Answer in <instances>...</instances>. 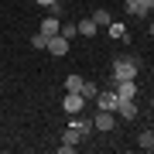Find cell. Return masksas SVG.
Here are the masks:
<instances>
[{"label":"cell","instance_id":"13","mask_svg":"<svg viewBox=\"0 0 154 154\" xmlns=\"http://www.w3.org/2000/svg\"><path fill=\"white\" fill-rule=\"evenodd\" d=\"M123 11L130 14V17H147V11L140 7V0H127V4H123Z\"/></svg>","mask_w":154,"mask_h":154},{"label":"cell","instance_id":"23","mask_svg":"<svg viewBox=\"0 0 154 154\" xmlns=\"http://www.w3.org/2000/svg\"><path fill=\"white\" fill-rule=\"evenodd\" d=\"M58 4H69V0H58Z\"/></svg>","mask_w":154,"mask_h":154},{"label":"cell","instance_id":"24","mask_svg":"<svg viewBox=\"0 0 154 154\" xmlns=\"http://www.w3.org/2000/svg\"><path fill=\"white\" fill-rule=\"evenodd\" d=\"M151 110H154V99H151Z\"/></svg>","mask_w":154,"mask_h":154},{"label":"cell","instance_id":"10","mask_svg":"<svg viewBox=\"0 0 154 154\" xmlns=\"http://www.w3.org/2000/svg\"><path fill=\"white\" fill-rule=\"evenodd\" d=\"M75 31L82 34V38H93V34H96L99 28H96V21H93V17H82V21L75 24Z\"/></svg>","mask_w":154,"mask_h":154},{"label":"cell","instance_id":"4","mask_svg":"<svg viewBox=\"0 0 154 154\" xmlns=\"http://www.w3.org/2000/svg\"><path fill=\"white\" fill-rule=\"evenodd\" d=\"M96 106H99V110H113V113H116V106H120L116 89H99V93H96Z\"/></svg>","mask_w":154,"mask_h":154},{"label":"cell","instance_id":"17","mask_svg":"<svg viewBox=\"0 0 154 154\" xmlns=\"http://www.w3.org/2000/svg\"><path fill=\"white\" fill-rule=\"evenodd\" d=\"M96 93H99L96 82H82V96H86V99H96Z\"/></svg>","mask_w":154,"mask_h":154},{"label":"cell","instance_id":"12","mask_svg":"<svg viewBox=\"0 0 154 154\" xmlns=\"http://www.w3.org/2000/svg\"><path fill=\"white\" fill-rule=\"evenodd\" d=\"M137 147H144V151H154V127H151V130H140Z\"/></svg>","mask_w":154,"mask_h":154},{"label":"cell","instance_id":"3","mask_svg":"<svg viewBox=\"0 0 154 154\" xmlns=\"http://www.w3.org/2000/svg\"><path fill=\"white\" fill-rule=\"evenodd\" d=\"M93 127H96L99 134H110L113 127H116V113H113V110H99V113L93 116Z\"/></svg>","mask_w":154,"mask_h":154},{"label":"cell","instance_id":"8","mask_svg":"<svg viewBox=\"0 0 154 154\" xmlns=\"http://www.w3.org/2000/svg\"><path fill=\"white\" fill-rule=\"evenodd\" d=\"M41 34H48V38H51V34H58L62 31V21H58V14H48V17H45V21H41V28H38Z\"/></svg>","mask_w":154,"mask_h":154},{"label":"cell","instance_id":"2","mask_svg":"<svg viewBox=\"0 0 154 154\" xmlns=\"http://www.w3.org/2000/svg\"><path fill=\"white\" fill-rule=\"evenodd\" d=\"M62 110L65 113H86V96L82 93H65V99H62Z\"/></svg>","mask_w":154,"mask_h":154},{"label":"cell","instance_id":"16","mask_svg":"<svg viewBox=\"0 0 154 154\" xmlns=\"http://www.w3.org/2000/svg\"><path fill=\"white\" fill-rule=\"evenodd\" d=\"M31 48H38V51H41V48H48V34H41V31H38V34H31Z\"/></svg>","mask_w":154,"mask_h":154},{"label":"cell","instance_id":"9","mask_svg":"<svg viewBox=\"0 0 154 154\" xmlns=\"http://www.w3.org/2000/svg\"><path fill=\"white\" fill-rule=\"evenodd\" d=\"M116 116H123V120H137V103H134V99H120Z\"/></svg>","mask_w":154,"mask_h":154},{"label":"cell","instance_id":"20","mask_svg":"<svg viewBox=\"0 0 154 154\" xmlns=\"http://www.w3.org/2000/svg\"><path fill=\"white\" fill-rule=\"evenodd\" d=\"M34 4H38V7H55L58 0H34Z\"/></svg>","mask_w":154,"mask_h":154},{"label":"cell","instance_id":"21","mask_svg":"<svg viewBox=\"0 0 154 154\" xmlns=\"http://www.w3.org/2000/svg\"><path fill=\"white\" fill-rule=\"evenodd\" d=\"M140 7H144V11L151 14V11H154V0H140Z\"/></svg>","mask_w":154,"mask_h":154},{"label":"cell","instance_id":"5","mask_svg":"<svg viewBox=\"0 0 154 154\" xmlns=\"http://www.w3.org/2000/svg\"><path fill=\"white\" fill-rule=\"evenodd\" d=\"M113 89L120 99H137V79H120V82H113Z\"/></svg>","mask_w":154,"mask_h":154},{"label":"cell","instance_id":"18","mask_svg":"<svg viewBox=\"0 0 154 154\" xmlns=\"http://www.w3.org/2000/svg\"><path fill=\"white\" fill-rule=\"evenodd\" d=\"M110 38H127V28H123V24H110Z\"/></svg>","mask_w":154,"mask_h":154},{"label":"cell","instance_id":"6","mask_svg":"<svg viewBox=\"0 0 154 154\" xmlns=\"http://www.w3.org/2000/svg\"><path fill=\"white\" fill-rule=\"evenodd\" d=\"M69 45H72V41L65 38V34H51V38H48V51H51L55 58H58V55H69Z\"/></svg>","mask_w":154,"mask_h":154},{"label":"cell","instance_id":"19","mask_svg":"<svg viewBox=\"0 0 154 154\" xmlns=\"http://www.w3.org/2000/svg\"><path fill=\"white\" fill-rule=\"evenodd\" d=\"M58 34H65V38L72 41V38H75V34H79V31H75V24H62V31H58Z\"/></svg>","mask_w":154,"mask_h":154},{"label":"cell","instance_id":"22","mask_svg":"<svg viewBox=\"0 0 154 154\" xmlns=\"http://www.w3.org/2000/svg\"><path fill=\"white\" fill-rule=\"evenodd\" d=\"M147 31H151V38H154V21H151V24H147Z\"/></svg>","mask_w":154,"mask_h":154},{"label":"cell","instance_id":"11","mask_svg":"<svg viewBox=\"0 0 154 154\" xmlns=\"http://www.w3.org/2000/svg\"><path fill=\"white\" fill-rule=\"evenodd\" d=\"M89 17H93V21H96V28H110V24H113V17H110V11H103V7H96V11L89 14Z\"/></svg>","mask_w":154,"mask_h":154},{"label":"cell","instance_id":"7","mask_svg":"<svg viewBox=\"0 0 154 154\" xmlns=\"http://www.w3.org/2000/svg\"><path fill=\"white\" fill-rule=\"evenodd\" d=\"M69 127H75V130L82 134V137H86V134H93V130H96V127H93V116H86V113H75V120H72Z\"/></svg>","mask_w":154,"mask_h":154},{"label":"cell","instance_id":"14","mask_svg":"<svg viewBox=\"0 0 154 154\" xmlns=\"http://www.w3.org/2000/svg\"><path fill=\"white\" fill-rule=\"evenodd\" d=\"M65 93H82V75H75V72H72V75L65 79Z\"/></svg>","mask_w":154,"mask_h":154},{"label":"cell","instance_id":"15","mask_svg":"<svg viewBox=\"0 0 154 154\" xmlns=\"http://www.w3.org/2000/svg\"><path fill=\"white\" fill-rule=\"evenodd\" d=\"M62 140H65V144H72V147H79V144H82V134H79L75 127H69V130L62 134Z\"/></svg>","mask_w":154,"mask_h":154},{"label":"cell","instance_id":"1","mask_svg":"<svg viewBox=\"0 0 154 154\" xmlns=\"http://www.w3.org/2000/svg\"><path fill=\"white\" fill-rule=\"evenodd\" d=\"M137 65H140V62L130 58V55L113 58V82H120V79H137Z\"/></svg>","mask_w":154,"mask_h":154}]
</instances>
